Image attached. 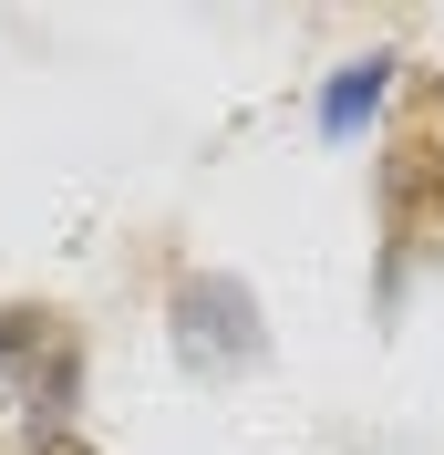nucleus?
I'll return each instance as SVG.
<instances>
[{"instance_id":"f257e3e1","label":"nucleus","mask_w":444,"mask_h":455,"mask_svg":"<svg viewBox=\"0 0 444 455\" xmlns=\"http://www.w3.org/2000/svg\"><path fill=\"white\" fill-rule=\"evenodd\" d=\"M176 352H186L196 372H238L258 363V311L238 280H186L176 290Z\"/></svg>"},{"instance_id":"f03ea898","label":"nucleus","mask_w":444,"mask_h":455,"mask_svg":"<svg viewBox=\"0 0 444 455\" xmlns=\"http://www.w3.org/2000/svg\"><path fill=\"white\" fill-rule=\"evenodd\" d=\"M383 93H392V62H352V73L321 93V135H341V145H352L361 124L383 114Z\"/></svg>"}]
</instances>
